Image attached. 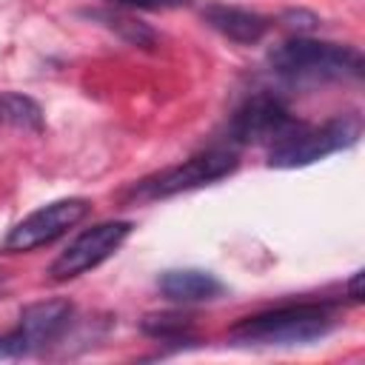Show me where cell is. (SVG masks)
Instances as JSON below:
<instances>
[{"instance_id":"obj_1","label":"cell","mask_w":365,"mask_h":365,"mask_svg":"<svg viewBox=\"0 0 365 365\" xmlns=\"http://www.w3.org/2000/svg\"><path fill=\"white\" fill-rule=\"evenodd\" d=\"M334 331V311L322 302L279 305L231 325L234 345H305Z\"/></svg>"},{"instance_id":"obj_2","label":"cell","mask_w":365,"mask_h":365,"mask_svg":"<svg viewBox=\"0 0 365 365\" xmlns=\"http://www.w3.org/2000/svg\"><path fill=\"white\" fill-rule=\"evenodd\" d=\"M271 71L285 83H334V80H359L362 54L354 46L322 43L308 37H294L271 48Z\"/></svg>"},{"instance_id":"obj_3","label":"cell","mask_w":365,"mask_h":365,"mask_svg":"<svg viewBox=\"0 0 365 365\" xmlns=\"http://www.w3.org/2000/svg\"><path fill=\"white\" fill-rule=\"evenodd\" d=\"M362 134L359 114H339L322 125H299L285 140L271 145L268 165L271 168H302L328 154L351 148Z\"/></svg>"},{"instance_id":"obj_4","label":"cell","mask_w":365,"mask_h":365,"mask_svg":"<svg viewBox=\"0 0 365 365\" xmlns=\"http://www.w3.org/2000/svg\"><path fill=\"white\" fill-rule=\"evenodd\" d=\"M240 165V154L234 145H214L202 154H194L171 168H163L131 188L134 200H165L182 191H194L200 185H211L228 177Z\"/></svg>"},{"instance_id":"obj_5","label":"cell","mask_w":365,"mask_h":365,"mask_svg":"<svg viewBox=\"0 0 365 365\" xmlns=\"http://www.w3.org/2000/svg\"><path fill=\"white\" fill-rule=\"evenodd\" d=\"M302 123L291 114L282 97L271 91H259L248 97L228 123V145H259V143H279Z\"/></svg>"},{"instance_id":"obj_6","label":"cell","mask_w":365,"mask_h":365,"mask_svg":"<svg viewBox=\"0 0 365 365\" xmlns=\"http://www.w3.org/2000/svg\"><path fill=\"white\" fill-rule=\"evenodd\" d=\"M131 228L134 225L128 220H108V222H97V225L86 228L48 265V277L54 282H66V279H74V277L97 268L128 240Z\"/></svg>"},{"instance_id":"obj_7","label":"cell","mask_w":365,"mask_h":365,"mask_svg":"<svg viewBox=\"0 0 365 365\" xmlns=\"http://www.w3.org/2000/svg\"><path fill=\"white\" fill-rule=\"evenodd\" d=\"M71 314L74 308L66 299H43L23 308L20 322L11 331L0 334V359H17L46 348L68 328Z\"/></svg>"},{"instance_id":"obj_8","label":"cell","mask_w":365,"mask_h":365,"mask_svg":"<svg viewBox=\"0 0 365 365\" xmlns=\"http://www.w3.org/2000/svg\"><path fill=\"white\" fill-rule=\"evenodd\" d=\"M88 200L83 197H66V200H54L37 211H31L29 217H23L9 237L3 240V248L11 254L20 251H34L40 245L54 242L57 237H63L68 228H74L80 220H86L88 214Z\"/></svg>"},{"instance_id":"obj_9","label":"cell","mask_w":365,"mask_h":365,"mask_svg":"<svg viewBox=\"0 0 365 365\" xmlns=\"http://www.w3.org/2000/svg\"><path fill=\"white\" fill-rule=\"evenodd\" d=\"M202 20L222 37L242 43V46L259 43L268 31V20L262 14L240 9V6H228V3H208L202 9Z\"/></svg>"},{"instance_id":"obj_10","label":"cell","mask_w":365,"mask_h":365,"mask_svg":"<svg viewBox=\"0 0 365 365\" xmlns=\"http://www.w3.org/2000/svg\"><path fill=\"white\" fill-rule=\"evenodd\" d=\"M157 288L165 299H174V302H208L225 291V285L211 271H202V268L163 271L157 279Z\"/></svg>"},{"instance_id":"obj_11","label":"cell","mask_w":365,"mask_h":365,"mask_svg":"<svg viewBox=\"0 0 365 365\" xmlns=\"http://www.w3.org/2000/svg\"><path fill=\"white\" fill-rule=\"evenodd\" d=\"M0 125L17 128V131H43V108L17 91H3L0 94Z\"/></svg>"},{"instance_id":"obj_12","label":"cell","mask_w":365,"mask_h":365,"mask_svg":"<svg viewBox=\"0 0 365 365\" xmlns=\"http://www.w3.org/2000/svg\"><path fill=\"white\" fill-rule=\"evenodd\" d=\"M143 331L163 342H182L191 336V319L182 314H151L143 319Z\"/></svg>"},{"instance_id":"obj_13","label":"cell","mask_w":365,"mask_h":365,"mask_svg":"<svg viewBox=\"0 0 365 365\" xmlns=\"http://www.w3.org/2000/svg\"><path fill=\"white\" fill-rule=\"evenodd\" d=\"M91 17L106 20V26L117 29L134 46H151L154 43V31L145 23H140V20H131V17H123V14H111V11H91Z\"/></svg>"},{"instance_id":"obj_14","label":"cell","mask_w":365,"mask_h":365,"mask_svg":"<svg viewBox=\"0 0 365 365\" xmlns=\"http://www.w3.org/2000/svg\"><path fill=\"white\" fill-rule=\"evenodd\" d=\"M120 6H131V9H177L185 0H114Z\"/></svg>"},{"instance_id":"obj_15","label":"cell","mask_w":365,"mask_h":365,"mask_svg":"<svg viewBox=\"0 0 365 365\" xmlns=\"http://www.w3.org/2000/svg\"><path fill=\"white\" fill-rule=\"evenodd\" d=\"M362 277H365V274L356 271V274L351 277V282H348V294H351V299H356V302L362 299Z\"/></svg>"}]
</instances>
